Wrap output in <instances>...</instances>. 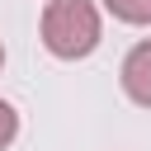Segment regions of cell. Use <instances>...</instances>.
I'll use <instances>...</instances> for the list:
<instances>
[{"mask_svg": "<svg viewBox=\"0 0 151 151\" xmlns=\"http://www.w3.org/2000/svg\"><path fill=\"white\" fill-rule=\"evenodd\" d=\"M42 42L47 52L76 61V57H90L94 42H99V14L90 0H47L42 9Z\"/></svg>", "mask_w": 151, "mask_h": 151, "instance_id": "1", "label": "cell"}, {"mask_svg": "<svg viewBox=\"0 0 151 151\" xmlns=\"http://www.w3.org/2000/svg\"><path fill=\"white\" fill-rule=\"evenodd\" d=\"M123 90H127L137 104L151 109V42H137V47L127 52V61H123Z\"/></svg>", "mask_w": 151, "mask_h": 151, "instance_id": "2", "label": "cell"}, {"mask_svg": "<svg viewBox=\"0 0 151 151\" xmlns=\"http://www.w3.org/2000/svg\"><path fill=\"white\" fill-rule=\"evenodd\" d=\"M109 9L127 24H151V0H109Z\"/></svg>", "mask_w": 151, "mask_h": 151, "instance_id": "3", "label": "cell"}, {"mask_svg": "<svg viewBox=\"0 0 151 151\" xmlns=\"http://www.w3.org/2000/svg\"><path fill=\"white\" fill-rule=\"evenodd\" d=\"M14 132H19V113L0 99V146H9V142H14Z\"/></svg>", "mask_w": 151, "mask_h": 151, "instance_id": "4", "label": "cell"}, {"mask_svg": "<svg viewBox=\"0 0 151 151\" xmlns=\"http://www.w3.org/2000/svg\"><path fill=\"white\" fill-rule=\"evenodd\" d=\"M0 61H5V52H0Z\"/></svg>", "mask_w": 151, "mask_h": 151, "instance_id": "5", "label": "cell"}]
</instances>
